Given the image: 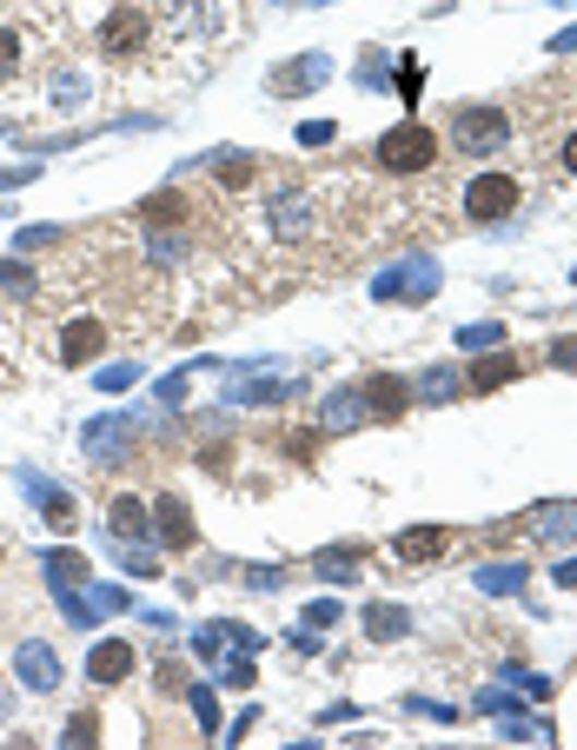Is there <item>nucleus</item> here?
Masks as SVG:
<instances>
[{"instance_id":"nucleus-1","label":"nucleus","mask_w":577,"mask_h":750,"mask_svg":"<svg viewBox=\"0 0 577 750\" xmlns=\"http://www.w3.org/2000/svg\"><path fill=\"white\" fill-rule=\"evenodd\" d=\"M452 146H458V159H498L512 146V114L491 100H465L452 114Z\"/></svg>"},{"instance_id":"nucleus-2","label":"nucleus","mask_w":577,"mask_h":750,"mask_svg":"<svg viewBox=\"0 0 577 750\" xmlns=\"http://www.w3.org/2000/svg\"><path fill=\"white\" fill-rule=\"evenodd\" d=\"M372 159L385 166V174H432L438 166V133L425 120H398L372 140Z\"/></svg>"},{"instance_id":"nucleus-3","label":"nucleus","mask_w":577,"mask_h":750,"mask_svg":"<svg viewBox=\"0 0 577 750\" xmlns=\"http://www.w3.org/2000/svg\"><path fill=\"white\" fill-rule=\"evenodd\" d=\"M525 206V187L512 180V174H471V187H465V213L478 219V226H498V219H512Z\"/></svg>"},{"instance_id":"nucleus-4","label":"nucleus","mask_w":577,"mask_h":750,"mask_svg":"<svg viewBox=\"0 0 577 750\" xmlns=\"http://www.w3.org/2000/svg\"><path fill=\"white\" fill-rule=\"evenodd\" d=\"M438 260H398V266H385L378 279H372V299H411V306H425L432 293H438Z\"/></svg>"},{"instance_id":"nucleus-5","label":"nucleus","mask_w":577,"mask_h":750,"mask_svg":"<svg viewBox=\"0 0 577 750\" xmlns=\"http://www.w3.org/2000/svg\"><path fill=\"white\" fill-rule=\"evenodd\" d=\"M14 671H21V684H27V691H40V698H53V691H60V657H53V644H47V638H21Z\"/></svg>"},{"instance_id":"nucleus-6","label":"nucleus","mask_w":577,"mask_h":750,"mask_svg":"<svg viewBox=\"0 0 577 750\" xmlns=\"http://www.w3.org/2000/svg\"><path fill=\"white\" fill-rule=\"evenodd\" d=\"M107 353V319H73L67 332H60V366H94Z\"/></svg>"},{"instance_id":"nucleus-7","label":"nucleus","mask_w":577,"mask_h":750,"mask_svg":"<svg viewBox=\"0 0 577 750\" xmlns=\"http://www.w3.org/2000/svg\"><path fill=\"white\" fill-rule=\"evenodd\" d=\"M146 34H153V21H146L140 8H120V14L100 27V53H113V60H133V53L146 47Z\"/></svg>"},{"instance_id":"nucleus-8","label":"nucleus","mask_w":577,"mask_h":750,"mask_svg":"<svg viewBox=\"0 0 577 750\" xmlns=\"http://www.w3.org/2000/svg\"><path fill=\"white\" fill-rule=\"evenodd\" d=\"M153 538L167 545V551H193V538H200V532H193V512H187V498H173V491H167V498L153 505Z\"/></svg>"},{"instance_id":"nucleus-9","label":"nucleus","mask_w":577,"mask_h":750,"mask_svg":"<svg viewBox=\"0 0 577 750\" xmlns=\"http://www.w3.org/2000/svg\"><path fill=\"white\" fill-rule=\"evenodd\" d=\"M359 392H365V412H372L378 426H398L405 412H411V385H405L398 372H378V379H372V385H359Z\"/></svg>"},{"instance_id":"nucleus-10","label":"nucleus","mask_w":577,"mask_h":750,"mask_svg":"<svg viewBox=\"0 0 577 750\" xmlns=\"http://www.w3.org/2000/svg\"><path fill=\"white\" fill-rule=\"evenodd\" d=\"M525 532L538 545H570L577 538V505H570V498H557V505H531L525 512Z\"/></svg>"},{"instance_id":"nucleus-11","label":"nucleus","mask_w":577,"mask_h":750,"mask_svg":"<svg viewBox=\"0 0 577 750\" xmlns=\"http://www.w3.org/2000/svg\"><path fill=\"white\" fill-rule=\"evenodd\" d=\"M266 213H273V233H279V239H305V233H312V200H305L299 187H279V193L266 200Z\"/></svg>"},{"instance_id":"nucleus-12","label":"nucleus","mask_w":577,"mask_h":750,"mask_svg":"<svg viewBox=\"0 0 577 750\" xmlns=\"http://www.w3.org/2000/svg\"><path fill=\"white\" fill-rule=\"evenodd\" d=\"M365 419H372V412H365V392H359V385L325 392V405H318V426H325V432H359Z\"/></svg>"},{"instance_id":"nucleus-13","label":"nucleus","mask_w":577,"mask_h":750,"mask_svg":"<svg viewBox=\"0 0 577 750\" xmlns=\"http://www.w3.org/2000/svg\"><path fill=\"white\" fill-rule=\"evenodd\" d=\"M325 80H333V60H325V53H299L292 67H279L266 80V87L273 94H305V87H325Z\"/></svg>"},{"instance_id":"nucleus-14","label":"nucleus","mask_w":577,"mask_h":750,"mask_svg":"<svg viewBox=\"0 0 577 750\" xmlns=\"http://www.w3.org/2000/svg\"><path fill=\"white\" fill-rule=\"evenodd\" d=\"M405 564H432V558H445L452 551V532L445 525H411V532H398V545H392Z\"/></svg>"},{"instance_id":"nucleus-15","label":"nucleus","mask_w":577,"mask_h":750,"mask_svg":"<svg viewBox=\"0 0 577 750\" xmlns=\"http://www.w3.org/2000/svg\"><path fill=\"white\" fill-rule=\"evenodd\" d=\"M107 525H113L120 545H140V538H153V505H140V498H113V505H107Z\"/></svg>"},{"instance_id":"nucleus-16","label":"nucleus","mask_w":577,"mask_h":750,"mask_svg":"<svg viewBox=\"0 0 577 750\" xmlns=\"http://www.w3.org/2000/svg\"><path fill=\"white\" fill-rule=\"evenodd\" d=\"M133 671V651L120 644V638H107V644H94V657H87V678L94 684H120Z\"/></svg>"},{"instance_id":"nucleus-17","label":"nucleus","mask_w":577,"mask_h":750,"mask_svg":"<svg viewBox=\"0 0 577 750\" xmlns=\"http://www.w3.org/2000/svg\"><path fill=\"white\" fill-rule=\"evenodd\" d=\"M458 392H465V379L452 366H425L419 379H411V398H425V405H452Z\"/></svg>"},{"instance_id":"nucleus-18","label":"nucleus","mask_w":577,"mask_h":750,"mask_svg":"<svg viewBox=\"0 0 577 750\" xmlns=\"http://www.w3.org/2000/svg\"><path fill=\"white\" fill-rule=\"evenodd\" d=\"M512 379H518V359H512V353H491V359H478V366L465 372L471 392H498V385H512Z\"/></svg>"},{"instance_id":"nucleus-19","label":"nucleus","mask_w":577,"mask_h":750,"mask_svg":"<svg viewBox=\"0 0 577 750\" xmlns=\"http://www.w3.org/2000/svg\"><path fill=\"white\" fill-rule=\"evenodd\" d=\"M127 426H133V419H100V426H87V459H127Z\"/></svg>"},{"instance_id":"nucleus-20","label":"nucleus","mask_w":577,"mask_h":750,"mask_svg":"<svg viewBox=\"0 0 577 750\" xmlns=\"http://www.w3.org/2000/svg\"><path fill=\"white\" fill-rule=\"evenodd\" d=\"M525 578H531L525 564H478V578H471V585H478V592H491V598H512V592L525 585Z\"/></svg>"},{"instance_id":"nucleus-21","label":"nucleus","mask_w":577,"mask_h":750,"mask_svg":"<svg viewBox=\"0 0 577 750\" xmlns=\"http://www.w3.org/2000/svg\"><path fill=\"white\" fill-rule=\"evenodd\" d=\"M365 631L372 638H411V611L405 605H365Z\"/></svg>"},{"instance_id":"nucleus-22","label":"nucleus","mask_w":577,"mask_h":750,"mask_svg":"<svg viewBox=\"0 0 577 750\" xmlns=\"http://www.w3.org/2000/svg\"><path fill=\"white\" fill-rule=\"evenodd\" d=\"M140 219H146V226H180V219H187V193H180V187L153 193V200L140 206Z\"/></svg>"},{"instance_id":"nucleus-23","label":"nucleus","mask_w":577,"mask_h":750,"mask_svg":"<svg viewBox=\"0 0 577 750\" xmlns=\"http://www.w3.org/2000/svg\"><path fill=\"white\" fill-rule=\"evenodd\" d=\"M47 578H53V592L87 585V558H80V551H47Z\"/></svg>"},{"instance_id":"nucleus-24","label":"nucleus","mask_w":577,"mask_h":750,"mask_svg":"<svg viewBox=\"0 0 577 750\" xmlns=\"http://www.w3.org/2000/svg\"><path fill=\"white\" fill-rule=\"evenodd\" d=\"M21 67H27V40H21L14 27H0V87H14Z\"/></svg>"},{"instance_id":"nucleus-25","label":"nucleus","mask_w":577,"mask_h":750,"mask_svg":"<svg viewBox=\"0 0 577 750\" xmlns=\"http://www.w3.org/2000/svg\"><path fill=\"white\" fill-rule=\"evenodd\" d=\"M505 743H551V724H538L525 711H505Z\"/></svg>"},{"instance_id":"nucleus-26","label":"nucleus","mask_w":577,"mask_h":750,"mask_svg":"<svg viewBox=\"0 0 577 750\" xmlns=\"http://www.w3.org/2000/svg\"><path fill=\"white\" fill-rule=\"evenodd\" d=\"M27 491L40 498V512H47V525H73V498H67V491H47L40 478H27Z\"/></svg>"},{"instance_id":"nucleus-27","label":"nucleus","mask_w":577,"mask_h":750,"mask_svg":"<svg viewBox=\"0 0 577 750\" xmlns=\"http://www.w3.org/2000/svg\"><path fill=\"white\" fill-rule=\"evenodd\" d=\"M505 678L525 691V704H544V698H551V678H544V671H525V664H505Z\"/></svg>"},{"instance_id":"nucleus-28","label":"nucleus","mask_w":577,"mask_h":750,"mask_svg":"<svg viewBox=\"0 0 577 750\" xmlns=\"http://www.w3.org/2000/svg\"><path fill=\"white\" fill-rule=\"evenodd\" d=\"M318 578H333V585H352V578H359V551H325V558H318Z\"/></svg>"},{"instance_id":"nucleus-29","label":"nucleus","mask_w":577,"mask_h":750,"mask_svg":"<svg viewBox=\"0 0 577 750\" xmlns=\"http://www.w3.org/2000/svg\"><path fill=\"white\" fill-rule=\"evenodd\" d=\"M498 340H505V325H498V319H478V325H458V346H465V353H478V346H498Z\"/></svg>"},{"instance_id":"nucleus-30","label":"nucleus","mask_w":577,"mask_h":750,"mask_svg":"<svg viewBox=\"0 0 577 750\" xmlns=\"http://www.w3.org/2000/svg\"><path fill=\"white\" fill-rule=\"evenodd\" d=\"M226 392H232V398H279L286 385H279V379H245V372H239V379H232Z\"/></svg>"},{"instance_id":"nucleus-31","label":"nucleus","mask_w":577,"mask_h":750,"mask_svg":"<svg viewBox=\"0 0 577 750\" xmlns=\"http://www.w3.org/2000/svg\"><path fill=\"white\" fill-rule=\"evenodd\" d=\"M333 624H339V605L333 598H312L305 605V631H333Z\"/></svg>"},{"instance_id":"nucleus-32","label":"nucleus","mask_w":577,"mask_h":750,"mask_svg":"<svg viewBox=\"0 0 577 750\" xmlns=\"http://www.w3.org/2000/svg\"><path fill=\"white\" fill-rule=\"evenodd\" d=\"M518 704H525V691H478V711H491V717H505Z\"/></svg>"},{"instance_id":"nucleus-33","label":"nucleus","mask_w":577,"mask_h":750,"mask_svg":"<svg viewBox=\"0 0 577 750\" xmlns=\"http://www.w3.org/2000/svg\"><path fill=\"white\" fill-rule=\"evenodd\" d=\"M94 737H100V717H94V711H80V717L67 724V743H94Z\"/></svg>"},{"instance_id":"nucleus-34","label":"nucleus","mask_w":577,"mask_h":750,"mask_svg":"<svg viewBox=\"0 0 577 750\" xmlns=\"http://www.w3.org/2000/svg\"><path fill=\"white\" fill-rule=\"evenodd\" d=\"M193 711H200V724H206V730H219V704H213V684H200V691H193Z\"/></svg>"},{"instance_id":"nucleus-35","label":"nucleus","mask_w":577,"mask_h":750,"mask_svg":"<svg viewBox=\"0 0 577 750\" xmlns=\"http://www.w3.org/2000/svg\"><path fill=\"white\" fill-rule=\"evenodd\" d=\"M0 286H8V293H21V299L34 293V279H27V273H21L14 260H0Z\"/></svg>"},{"instance_id":"nucleus-36","label":"nucleus","mask_w":577,"mask_h":750,"mask_svg":"<svg viewBox=\"0 0 577 750\" xmlns=\"http://www.w3.org/2000/svg\"><path fill=\"white\" fill-rule=\"evenodd\" d=\"M378 80H385V53L372 47V53L359 60V87H378Z\"/></svg>"},{"instance_id":"nucleus-37","label":"nucleus","mask_w":577,"mask_h":750,"mask_svg":"<svg viewBox=\"0 0 577 750\" xmlns=\"http://www.w3.org/2000/svg\"><path fill=\"white\" fill-rule=\"evenodd\" d=\"M53 94L60 100H87V80H80V73H53Z\"/></svg>"},{"instance_id":"nucleus-38","label":"nucleus","mask_w":577,"mask_h":750,"mask_svg":"<svg viewBox=\"0 0 577 750\" xmlns=\"http://www.w3.org/2000/svg\"><path fill=\"white\" fill-rule=\"evenodd\" d=\"M127 571H140V578H153V571H159V558H153L146 545H127Z\"/></svg>"},{"instance_id":"nucleus-39","label":"nucleus","mask_w":577,"mask_h":750,"mask_svg":"<svg viewBox=\"0 0 577 750\" xmlns=\"http://www.w3.org/2000/svg\"><path fill=\"white\" fill-rule=\"evenodd\" d=\"M94 605H100V611H127V592H120V585H94Z\"/></svg>"},{"instance_id":"nucleus-40","label":"nucleus","mask_w":577,"mask_h":750,"mask_svg":"<svg viewBox=\"0 0 577 750\" xmlns=\"http://www.w3.org/2000/svg\"><path fill=\"white\" fill-rule=\"evenodd\" d=\"M325 140H333V127H325V120H305V127H299V146H325Z\"/></svg>"},{"instance_id":"nucleus-41","label":"nucleus","mask_w":577,"mask_h":750,"mask_svg":"<svg viewBox=\"0 0 577 750\" xmlns=\"http://www.w3.org/2000/svg\"><path fill=\"white\" fill-rule=\"evenodd\" d=\"M100 385H107V392H120V385H133V366H107V372H100Z\"/></svg>"},{"instance_id":"nucleus-42","label":"nucleus","mask_w":577,"mask_h":750,"mask_svg":"<svg viewBox=\"0 0 577 750\" xmlns=\"http://www.w3.org/2000/svg\"><path fill=\"white\" fill-rule=\"evenodd\" d=\"M551 366H577V340H551Z\"/></svg>"},{"instance_id":"nucleus-43","label":"nucleus","mask_w":577,"mask_h":750,"mask_svg":"<svg viewBox=\"0 0 577 750\" xmlns=\"http://www.w3.org/2000/svg\"><path fill=\"white\" fill-rule=\"evenodd\" d=\"M551 578H557V585H570V592H577V558H564V564L551 571Z\"/></svg>"},{"instance_id":"nucleus-44","label":"nucleus","mask_w":577,"mask_h":750,"mask_svg":"<svg viewBox=\"0 0 577 750\" xmlns=\"http://www.w3.org/2000/svg\"><path fill=\"white\" fill-rule=\"evenodd\" d=\"M551 53H577V27H564V34L551 40Z\"/></svg>"},{"instance_id":"nucleus-45","label":"nucleus","mask_w":577,"mask_h":750,"mask_svg":"<svg viewBox=\"0 0 577 750\" xmlns=\"http://www.w3.org/2000/svg\"><path fill=\"white\" fill-rule=\"evenodd\" d=\"M564 174H577V127H570V140H564Z\"/></svg>"},{"instance_id":"nucleus-46","label":"nucleus","mask_w":577,"mask_h":750,"mask_svg":"<svg viewBox=\"0 0 577 750\" xmlns=\"http://www.w3.org/2000/svg\"><path fill=\"white\" fill-rule=\"evenodd\" d=\"M292 8H325V0H292Z\"/></svg>"},{"instance_id":"nucleus-47","label":"nucleus","mask_w":577,"mask_h":750,"mask_svg":"<svg viewBox=\"0 0 577 750\" xmlns=\"http://www.w3.org/2000/svg\"><path fill=\"white\" fill-rule=\"evenodd\" d=\"M557 8H577V0H557Z\"/></svg>"}]
</instances>
